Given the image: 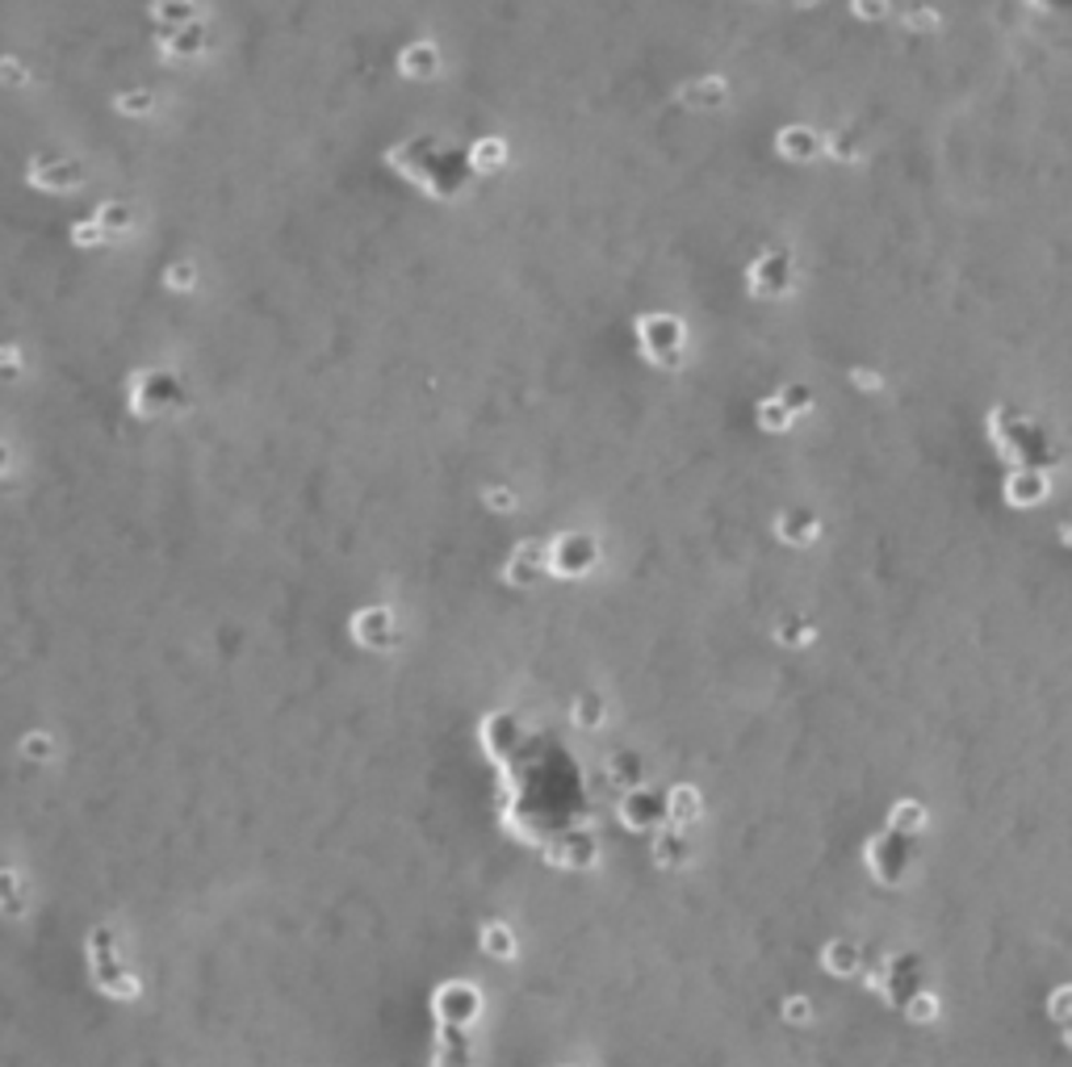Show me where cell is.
<instances>
[{
  "mask_svg": "<svg viewBox=\"0 0 1072 1067\" xmlns=\"http://www.w3.org/2000/svg\"><path fill=\"white\" fill-rule=\"evenodd\" d=\"M775 151L784 155L787 164H809L817 155H826V135H817L812 126H787L775 139Z\"/></svg>",
  "mask_w": 1072,
  "mask_h": 1067,
  "instance_id": "ba28073f",
  "label": "cell"
},
{
  "mask_svg": "<svg viewBox=\"0 0 1072 1067\" xmlns=\"http://www.w3.org/2000/svg\"><path fill=\"white\" fill-rule=\"evenodd\" d=\"M486 502H491V511H516V495L511 490H491Z\"/></svg>",
  "mask_w": 1072,
  "mask_h": 1067,
  "instance_id": "f1b7e54d",
  "label": "cell"
},
{
  "mask_svg": "<svg viewBox=\"0 0 1072 1067\" xmlns=\"http://www.w3.org/2000/svg\"><path fill=\"white\" fill-rule=\"evenodd\" d=\"M637 352L654 369H679L683 352H688V327H683V318L662 314V310L642 314L637 318Z\"/></svg>",
  "mask_w": 1072,
  "mask_h": 1067,
  "instance_id": "6da1fadb",
  "label": "cell"
},
{
  "mask_svg": "<svg viewBox=\"0 0 1072 1067\" xmlns=\"http://www.w3.org/2000/svg\"><path fill=\"white\" fill-rule=\"evenodd\" d=\"M909 862H913V854H909V837L901 833H880V837H872V846H867V867H872V875L880 879V883H901L909 875Z\"/></svg>",
  "mask_w": 1072,
  "mask_h": 1067,
  "instance_id": "5b68a950",
  "label": "cell"
},
{
  "mask_svg": "<svg viewBox=\"0 0 1072 1067\" xmlns=\"http://www.w3.org/2000/svg\"><path fill=\"white\" fill-rule=\"evenodd\" d=\"M691 858H695L691 837H683L679 830H658V833H654V862H658V867H667V871H683Z\"/></svg>",
  "mask_w": 1072,
  "mask_h": 1067,
  "instance_id": "8fae6325",
  "label": "cell"
},
{
  "mask_svg": "<svg viewBox=\"0 0 1072 1067\" xmlns=\"http://www.w3.org/2000/svg\"><path fill=\"white\" fill-rule=\"evenodd\" d=\"M1005 498H1010L1014 507H1035V502H1044V498H1048V477H1044V469H1014V474L1005 477Z\"/></svg>",
  "mask_w": 1072,
  "mask_h": 1067,
  "instance_id": "4fadbf2b",
  "label": "cell"
},
{
  "mask_svg": "<svg viewBox=\"0 0 1072 1067\" xmlns=\"http://www.w3.org/2000/svg\"><path fill=\"white\" fill-rule=\"evenodd\" d=\"M570 720L578 724V729H591V733H596L599 724L608 720V704H603L599 695H583V699L570 708Z\"/></svg>",
  "mask_w": 1072,
  "mask_h": 1067,
  "instance_id": "44dd1931",
  "label": "cell"
},
{
  "mask_svg": "<svg viewBox=\"0 0 1072 1067\" xmlns=\"http://www.w3.org/2000/svg\"><path fill=\"white\" fill-rule=\"evenodd\" d=\"M704 816V796L691 787V782H679L675 791L667 796V821L670 825H691Z\"/></svg>",
  "mask_w": 1072,
  "mask_h": 1067,
  "instance_id": "9a60e30c",
  "label": "cell"
},
{
  "mask_svg": "<svg viewBox=\"0 0 1072 1067\" xmlns=\"http://www.w3.org/2000/svg\"><path fill=\"white\" fill-rule=\"evenodd\" d=\"M620 821L629 825L633 833H658L662 830V821H667V804L654 796V791H645V787H633V791H624V804H620Z\"/></svg>",
  "mask_w": 1072,
  "mask_h": 1067,
  "instance_id": "52a82bcc",
  "label": "cell"
},
{
  "mask_svg": "<svg viewBox=\"0 0 1072 1067\" xmlns=\"http://www.w3.org/2000/svg\"><path fill=\"white\" fill-rule=\"evenodd\" d=\"M746 289L763 302H780L796 289V268L787 252H763L759 260L746 268Z\"/></svg>",
  "mask_w": 1072,
  "mask_h": 1067,
  "instance_id": "3957f363",
  "label": "cell"
},
{
  "mask_svg": "<svg viewBox=\"0 0 1072 1067\" xmlns=\"http://www.w3.org/2000/svg\"><path fill=\"white\" fill-rule=\"evenodd\" d=\"M353 640H357V645H365V649H378V653H385V649H399L403 633H399V619H394V612L378 603V607H360L357 616H353Z\"/></svg>",
  "mask_w": 1072,
  "mask_h": 1067,
  "instance_id": "8992f818",
  "label": "cell"
},
{
  "mask_svg": "<svg viewBox=\"0 0 1072 1067\" xmlns=\"http://www.w3.org/2000/svg\"><path fill=\"white\" fill-rule=\"evenodd\" d=\"M507 164V147L503 142H477L474 147V167H482V172H499V167Z\"/></svg>",
  "mask_w": 1072,
  "mask_h": 1067,
  "instance_id": "484cf974",
  "label": "cell"
},
{
  "mask_svg": "<svg viewBox=\"0 0 1072 1067\" xmlns=\"http://www.w3.org/2000/svg\"><path fill=\"white\" fill-rule=\"evenodd\" d=\"M431 1013H436L440 1025H449V1030H465L482 1013V993H477L474 984L449 979L445 988H436V996H431Z\"/></svg>",
  "mask_w": 1072,
  "mask_h": 1067,
  "instance_id": "277c9868",
  "label": "cell"
},
{
  "mask_svg": "<svg viewBox=\"0 0 1072 1067\" xmlns=\"http://www.w3.org/2000/svg\"><path fill=\"white\" fill-rule=\"evenodd\" d=\"M482 950L495 959V963H507V959H516V929L507 921H486L482 925Z\"/></svg>",
  "mask_w": 1072,
  "mask_h": 1067,
  "instance_id": "e0dca14e",
  "label": "cell"
},
{
  "mask_svg": "<svg viewBox=\"0 0 1072 1067\" xmlns=\"http://www.w3.org/2000/svg\"><path fill=\"white\" fill-rule=\"evenodd\" d=\"M775 640L780 645H812V624H805V619H780L775 624Z\"/></svg>",
  "mask_w": 1072,
  "mask_h": 1067,
  "instance_id": "d4e9b609",
  "label": "cell"
},
{
  "mask_svg": "<svg viewBox=\"0 0 1072 1067\" xmlns=\"http://www.w3.org/2000/svg\"><path fill=\"white\" fill-rule=\"evenodd\" d=\"M851 9H855V18H863V22H880L884 13H888V0H851Z\"/></svg>",
  "mask_w": 1072,
  "mask_h": 1067,
  "instance_id": "83f0119b",
  "label": "cell"
},
{
  "mask_svg": "<svg viewBox=\"0 0 1072 1067\" xmlns=\"http://www.w3.org/2000/svg\"><path fill=\"white\" fill-rule=\"evenodd\" d=\"M943 1013V1005H938V996H930V993H913L906 1000V1018L909 1021H918V1025H930V1021L938 1018Z\"/></svg>",
  "mask_w": 1072,
  "mask_h": 1067,
  "instance_id": "603a6c76",
  "label": "cell"
},
{
  "mask_svg": "<svg viewBox=\"0 0 1072 1067\" xmlns=\"http://www.w3.org/2000/svg\"><path fill=\"white\" fill-rule=\"evenodd\" d=\"M888 830L901 833V837H918V833L926 830V808L918 804V800H897L892 812H888Z\"/></svg>",
  "mask_w": 1072,
  "mask_h": 1067,
  "instance_id": "ac0fdd59",
  "label": "cell"
},
{
  "mask_svg": "<svg viewBox=\"0 0 1072 1067\" xmlns=\"http://www.w3.org/2000/svg\"><path fill=\"white\" fill-rule=\"evenodd\" d=\"M608 782L620 787V791H633V787H642V758L637 754H612L608 758Z\"/></svg>",
  "mask_w": 1072,
  "mask_h": 1067,
  "instance_id": "d6986e66",
  "label": "cell"
},
{
  "mask_svg": "<svg viewBox=\"0 0 1072 1067\" xmlns=\"http://www.w3.org/2000/svg\"><path fill=\"white\" fill-rule=\"evenodd\" d=\"M792 424H796V415L780 403V394H771V398L759 403V427H763V431H787Z\"/></svg>",
  "mask_w": 1072,
  "mask_h": 1067,
  "instance_id": "7402d4cb",
  "label": "cell"
},
{
  "mask_svg": "<svg viewBox=\"0 0 1072 1067\" xmlns=\"http://www.w3.org/2000/svg\"><path fill=\"white\" fill-rule=\"evenodd\" d=\"M817 532H821V520L812 515L809 507H784L775 515V536L787 541V545H812Z\"/></svg>",
  "mask_w": 1072,
  "mask_h": 1067,
  "instance_id": "30bf717a",
  "label": "cell"
},
{
  "mask_svg": "<svg viewBox=\"0 0 1072 1067\" xmlns=\"http://www.w3.org/2000/svg\"><path fill=\"white\" fill-rule=\"evenodd\" d=\"M431 1067H474V1046L457 1043V1034H445L431 1055Z\"/></svg>",
  "mask_w": 1072,
  "mask_h": 1067,
  "instance_id": "ffe728a7",
  "label": "cell"
},
{
  "mask_svg": "<svg viewBox=\"0 0 1072 1067\" xmlns=\"http://www.w3.org/2000/svg\"><path fill=\"white\" fill-rule=\"evenodd\" d=\"M599 566V545L587 532H562L545 545V569L557 578H587Z\"/></svg>",
  "mask_w": 1072,
  "mask_h": 1067,
  "instance_id": "7a4b0ae2",
  "label": "cell"
},
{
  "mask_svg": "<svg viewBox=\"0 0 1072 1067\" xmlns=\"http://www.w3.org/2000/svg\"><path fill=\"white\" fill-rule=\"evenodd\" d=\"M821 967L830 975H858L863 972V947L851 942V938H834L821 950Z\"/></svg>",
  "mask_w": 1072,
  "mask_h": 1067,
  "instance_id": "5bb4252c",
  "label": "cell"
},
{
  "mask_svg": "<svg viewBox=\"0 0 1072 1067\" xmlns=\"http://www.w3.org/2000/svg\"><path fill=\"white\" fill-rule=\"evenodd\" d=\"M399 68H403V76H411V80H431V76L440 71V50L431 47V43H411V47L399 55Z\"/></svg>",
  "mask_w": 1072,
  "mask_h": 1067,
  "instance_id": "2e32d148",
  "label": "cell"
},
{
  "mask_svg": "<svg viewBox=\"0 0 1072 1067\" xmlns=\"http://www.w3.org/2000/svg\"><path fill=\"white\" fill-rule=\"evenodd\" d=\"M541 573H545V545H537V541L520 545L503 566V578L511 587H532V582H541Z\"/></svg>",
  "mask_w": 1072,
  "mask_h": 1067,
  "instance_id": "9c48e42d",
  "label": "cell"
},
{
  "mask_svg": "<svg viewBox=\"0 0 1072 1067\" xmlns=\"http://www.w3.org/2000/svg\"><path fill=\"white\" fill-rule=\"evenodd\" d=\"M155 18L172 22V30H185L193 22V0H160L155 4Z\"/></svg>",
  "mask_w": 1072,
  "mask_h": 1067,
  "instance_id": "cb8c5ba5",
  "label": "cell"
},
{
  "mask_svg": "<svg viewBox=\"0 0 1072 1067\" xmlns=\"http://www.w3.org/2000/svg\"><path fill=\"white\" fill-rule=\"evenodd\" d=\"M780 1013H784L787 1025H809V1021H812V1000H809V996H800V993H792L784 1005H780Z\"/></svg>",
  "mask_w": 1072,
  "mask_h": 1067,
  "instance_id": "4316f807",
  "label": "cell"
},
{
  "mask_svg": "<svg viewBox=\"0 0 1072 1067\" xmlns=\"http://www.w3.org/2000/svg\"><path fill=\"white\" fill-rule=\"evenodd\" d=\"M679 101L691 105V109H721L729 101V84L721 76H700V80H688L679 89Z\"/></svg>",
  "mask_w": 1072,
  "mask_h": 1067,
  "instance_id": "7c38bea8",
  "label": "cell"
}]
</instances>
